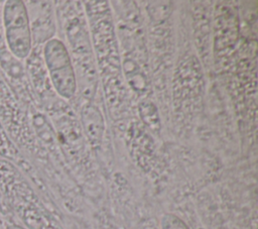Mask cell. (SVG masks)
<instances>
[{
	"instance_id": "obj_4",
	"label": "cell",
	"mask_w": 258,
	"mask_h": 229,
	"mask_svg": "<svg viewBox=\"0 0 258 229\" xmlns=\"http://www.w3.org/2000/svg\"><path fill=\"white\" fill-rule=\"evenodd\" d=\"M8 140L0 127V154L1 155H8Z\"/></svg>"
},
{
	"instance_id": "obj_1",
	"label": "cell",
	"mask_w": 258,
	"mask_h": 229,
	"mask_svg": "<svg viewBox=\"0 0 258 229\" xmlns=\"http://www.w3.org/2000/svg\"><path fill=\"white\" fill-rule=\"evenodd\" d=\"M5 38L10 52L17 59H25L31 50V29L28 10L23 1L9 0L3 9Z\"/></svg>"
},
{
	"instance_id": "obj_5",
	"label": "cell",
	"mask_w": 258,
	"mask_h": 229,
	"mask_svg": "<svg viewBox=\"0 0 258 229\" xmlns=\"http://www.w3.org/2000/svg\"><path fill=\"white\" fill-rule=\"evenodd\" d=\"M6 229H24V228H22L21 226H18V225H10Z\"/></svg>"
},
{
	"instance_id": "obj_3",
	"label": "cell",
	"mask_w": 258,
	"mask_h": 229,
	"mask_svg": "<svg viewBox=\"0 0 258 229\" xmlns=\"http://www.w3.org/2000/svg\"><path fill=\"white\" fill-rule=\"evenodd\" d=\"M161 229H189L188 226L176 215L165 214L160 221Z\"/></svg>"
},
{
	"instance_id": "obj_2",
	"label": "cell",
	"mask_w": 258,
	"mask_h": 229,
	"mask_svg": "<svg viewBox=\"0 0 258 229\" xmlns=\"http://www.w3.org/2000/svg\"><path fill=\"white\" fill-rule=\"evenodd\" d=\"M43 54L55 91L64 99L72 98L77 90V82L67 47L59 39L51 38L46 41Z\"/></svg>"
}]
</instances>
